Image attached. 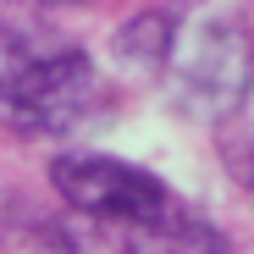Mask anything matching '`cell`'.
<instances>
[{"label":"cell","mask_w":254,"mask_h":254,"mask_svg":"<svg viewBox=\"0 0 254 254\" xmlns=\"http://www.w3.org/2000/svg\"><path fill=\"white\" fill-rule=\"evenodd\" d=\"M50 183L83 221H94L105 232H127V238H144V243H155V238L177 243V238L199 232L155 172L127 166L116 155H89V149L83 155H56Z\"/></svg>","instance_id":"6da1fadb"},{"label":"cell","mask_w":254,"mask_h":254,"mask_svg":"<svg viewBox=\"0 0 254 254\" xmlns=\"http://www.w3.org/2000/svg\"><path fill=\"white\" fill-rule=\"evenodd\" d=\"M94 105H100V72L77 50L33 56L11 77H0V116H6L17 133L61 138V133L89 122Z\"/></svg>","instance_id":"7a4b0ae2"},{"label":"cell","mask_w":254,"mask_h":254,"mask_svg":"<svg viewBox=\"0 0 254 254\" xmlns=\"http://www.w3.org/2000/svg\"><path fill=\"white\" fill-rule=\"evenodd\" d=\"M166 61H172L183 111H193V116H227L249 94V77H254L249 33L232 17H204V22L183 28V39L166 45Z\"/></svg>","instance_id":"3957f363"},{"label":"cell","mask_w":254,"mask_h":254,"mask_svg":"<svg viewBox=\"0 0 254 254\" xmlns=\"http://www.w3.org/2000/svg\"><path fill=\"white\" fill-rule=\"evenodd\" d=\"M39 6H83V0H39Z\"/></svg>","instance_id":"277c9868"}]
</instances>
